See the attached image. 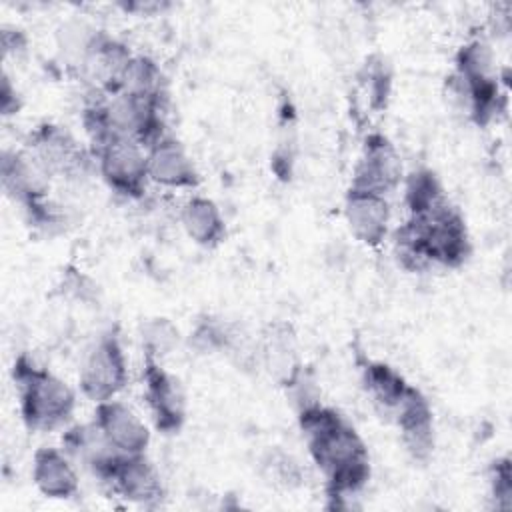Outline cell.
Instances as JSON below:
<instances>
[{
    "instance_id": "12",
    "label": "cell",
    "mask_w": 512,
    "mask_h": 512,
    "mask_svg": "<svg viewBox=\"0 0 512 512\" xmlns=\"http://www.w3.org/2000/svg\"><path fill=\"white\" fill-rule=\"evenodd\" d=\"M94 422L122 456L146 454L150 444V430L146 422L122 400L112 398L98 402L94 410Z\"/></svg>"
},
{
    "instance_id": "21",
    "label": "cell",
    "mask_w": 512,
    "mask_h": 512,
    "mask_svg": "<svg viewBox=\"0 0 512 512\" xmlns=\"http://www.w3.org/2000/svg\"><path fill=\"white\" fill-rule=\"evenodd\" d=\"M258 356L270 370V374H274L278 382H282L300 364V360L296 358V336L290 324H270L262 334Z\"/></svg>"
},
{
    "instance_id": "25",
    "label": "cell",
    "mask_w": 512,
    "mask_h": 512,
    "mask_svg": "<svg viewBox=\"0 0 512 512\" xmlns=\"http://www.w3.org/2000/svg\"><path fill=\"white\" fill-rule=\"evenodd\" d=\"M116 90H126L142 96L164 98V78L160 66L142 54H134L122 74Z\"/></svg>"
},
{
    "instance_id": "20",
    "label": "cell",
    "mask_w": 512,
    "mask_h": 512,
    "mask_svg": "<svg viewBox=\"0 0 512 512\" xmlns=\"http://www.w3.org/2000/svg\"><path fill=\"white\" fill-rule=\"evenodd\" d=\"M362 384L374 408L386 418H390L394 408L400 404V400L412 386L392 366L376 360H368L362 366Z\"/></svg>"
},
{
    "instance_id": "6",
    "label": "cell",
    "mask_w": 512,
    "mask_h": 512,
    "mask_svg": "<svg viewBox=\"0 0 512 512\" xmlns=\"http://www.w3.org/2000/svg\"><path fill=\"white\" fill-rule=\"evenodd\" d=\"M128 382V362L114 332L98 336L84 352L78 368L80 392L94 404L116 398Z\"/></svg>"
},
{
    "instance_id": "26",
    "label": "cell",
    "mask_w": 512,
    "mask_h": 512,
    "mask_svg": "<svg viewBox=\"0 0 512 512\" xmlns=\"http://www.w3.org/2000/svg\"><path fill=\"white\" fill-rule=\"evenodd\" d=\"M140 344L144 358H152L162 362L170 356L180 344V330L178 326L164 316L146 318L140 324Z\"/></svg>"
},
{
    "instance_id": "29",
    "label": "cell",
    "mask_w": 512,
    "mask_h": 512,
    "mask_svg": "<svg viewBox=\"0 0 512 512\" xmlns=\"http://www.w3.org/2000/svg\"><path fill=\"white\" fill-rule=\"evenodd\" d=\"M266 468L270 470V476L276 480V482H282L286 486L294 484L300 480V468L298 464L286 456L284 452H272L270 458H268V464Z\"/></svg>"
},
{
    "instance_id": "15",
    "label": "cell",
    "mask_w": 512,
    "mask_h": 512,
    "mask_svg": "<svg viewBox=\"0 0 512 512\" xmlns=\"http://www.w3.org/2000/svg\"><path fill=\"white\" fill-rule=\"evenodd\" d=\"M390 204L386 196L348 188L344 198V222L350 234L366 244L378 246L390 232Z\"/></svg>"
},
{
    "instance_id": "5",
    "label": "cell",
    "mask_w": 512,
    "mask_h": 512,
    "mask_svg": "<svg viewBox=\"0 0 512 512\" xmlns=\"http://www.w3.org/2000/svg\"><path fill=\"white\" fill-rule=\"evenodd\" d=\"M90 150L96 160V172L108 188L126 198H138L144 194L146 184L150 182L144 144L126 136L110 134L90 144Z\"/></svg>"
},
{
    "instance_id": "2",
    "label": "cell",
    "mask_w": 512,
    "mask_h": 512,
    "mask_svg": "<svg viewBox=\"0 0 512 512\" xmlns=\"http://www.w3.org/2000/svg\"><path fill=\"white\" fill-rule=\"evenodd\" d=\"M394 256L410 272L430 266L458 268L470 256V236L462 214L448 200L428 214L406 218L394 230Z\"/></svg>"
},
{
    "instance_id": "28",
    "label": "cell",
    "mask_w": 512,
    "mask_h": 512,
    "mask_svg": "<svg viewBox=\"0 0 512 512\" xmlns=\"http://www.w3.org/2000/svg\"><path fill=\"white\" fill-rule=\"evenodd\" d=\"M490 484V498L498 510H508L512 506V470L510 458H498L490 466L488 474Z\"/></svg>"
},
{
    "instance_id": "13",
    "label": "cell",
    "mask_w": 512,
    "mask_h": 512,
    "mask_svg": "<svg viewBox=\"0 0 512 512\" xmlns=\"http://www.w3.org/2000/svg\"><path fill=\"white\" fill-rule=\"evenodd\" d=\"M146 168L148 180L168 190H188L200 180L186 148L168 134L146 146Z\"/></svg>"
},
{
    "instance_id": "32",
    "label": "cell",
    "mask_w": 512,
    "mask_h": 512,
    "mask_svg": "<svg viewBox=\"0 0 512 512\" xmlns=\"http://www.w3.org/2000/svg\"><path fill=\"white\" fill-rule=\"evenodd\" d=\"M2 48L4 54H20L26 50V38L16 28H4L2 30Z\"/></svg>"
},
{
    "instance_id": "9",
    "label": "cell",
    "mask_w": 512,
    "mask_h": 512,
    "mask_svg": "<svg viewBox=\"0 0 512 512\" xmlns=\"http://www.w3.org/2000/svg\"><path fill=\"white\" fill-rule=\"evenodd\" d=\"M142 386L144 400L156 430L164 434L178 432L186 420V394L180 380L170 374L162 362L144 358Z\"/></svg>"
},
{
    "instance_id": "11",
    "label": "cell",
    "mask_w": 512,
    "mask_h": 512,
    "mask_svg": "<svg viewBox=\"0 0 512 512\" xmlns=\"http://www.w3.org/2000/svg\"><path fill=\"white\" fill-rule=\"evenodd\" d=\"M50 172L26 150H4L2 188L22 208L48 198L52 186Z\"/></svg>"
},
{
    "instance_id": "19",
    "label": "cell",
    "mask_w": 512,
    "mask_h": 512,
    "mask_svg": "<svg viewBox=\"0 0 512 512\" xmlns=\"http://www.w3.org/2000/svg\"><path fill=\"white\" fill-rule=\"evenodd\" d=\"M180 226L184 234L198 246L214 248L226 236V220L218 204L200 194H192L186 198L178 212Z\"/></svg>"
},
{
    "instance_id": "7",
    "label": "cell",
    "mask_w": 512,
    "mask_h": 512,
    "mask_svg": "<svg viewBox=\"0 0 512 512\" xmlns=\"http://www.w3.org/2000/svg\"><path fill=\"white\" fill-rule=\"evenodd\" d=\"M24 148L50 172L52 178L80 180L96 170L92 150L80 142L60 124L42 122L26 138Z\"/></svg>"
},
{
    "instance_id": "22",
    "label": "cell",
    "mask_w": 512,
    "mask_h": 512,
    "mask_svg": "<svg viewBox=\"0 0 512 512\" xmlns=\"http://www.w3.org/2000/svg\"><path fill=\"white\" fill-rule=\"evenodd\" d=\"M188 344L202 354H238L244 350V334L234 322L220 316H204L194 324Z\"/></svg>"
},
{
    "instance_id": "4",
    "label": "cell",
    "mask_w": 512,
    "mask_h": 512,
    "mask_svg": "<svg viewBox=\"0 0 512 512\" xmlns=\"http://www.w3.org/2000/svg\"><path fill=\"white\" fill-rule=\"evenodd\" d=\"M12 378L18 390L20 416L30 430L50 432L72 418L76 392L58 374L28 354H20L14 360Z\"/></svg>"
},
{
    "instance_id": "27",
    "label": "cell",
    "mask_w": 512,
    "mask_h": 512,
    "mask_svg": "<svg viewBox=\"0 0 512 512\" xmlns=\"http://www.w3.org/2000/svg\"><path fill=\"white\" fill-rule=\"evenodd\" d=\"M284 388L288 404L294 408L296 414L320 404V384L316 380V374L312 368L304 366L302 362L280 382Z\"/></svg>"
},
{
    "instance_id": "14",
    "label": "cell",
    "mask_w": 512,
    "mask_h": 512,
    "mask_svg": "<svg viewBox=\"0 0 512 512\" xmlns=\"http://www.w3.org/2000/svg\"><path fill=\"white\" fill-rule=\"evenodd\" d=\"M400 430L402 444L414 460H426L434 450V418L426 396L410 386L388 418Z\"/></svg>"
},
{
    "instance_id": "30",
    "label": "cell",
    "mask_w": 512,
    "mask_h": 512,
    "mask_svg": "<svg viewBox=\"0 0 512 512\" xmlns=\"http://www.w3.org/2000/svg\"><path fill=\"white\" fill-rule=\"evenodd\" d=\"M94 288L96 286L90 282V278L84 276L80 270H72L64 274V290L82 302H88L94 298Z\"/></svg>"
},
{
    "instance_id": "18",
    "label": "cell",
    "mask_w": 512,
    "mask_h": 512,
    "mask_svg": "<svg viewBox=\"0 0 512 512\" xmlns=\"http://www.w3.org/2000/svg\"><path fill=\"white\" fill-rule=\"evenodd\" d=\"M32 482L36 490L52 500L74 498L80 490V478L74 460L54 446H42L32 458Z\"/></svg>"
},
{
    "instance_id": "8",
    "label": "cell",
    "mask_w": 512,
    "mask_h": 512,
    "mask_svg": "<svg viewBox=\"0 0 512 512\" xmlns=\"http://www.w3.org/2000/svg\"><path fill=\"white\" fill-rule=\"evenodd\" d=\"M404 180V168L396 146L380 132L366 136L352 172L350 188L386 196Z\"/></svg>"
},
{
    "instance_id": "17",
    "label": "cell",
    "mask_w": 512,
    "mask_h": 512,
    "mask_svg": "<svg viewBox=\"0 0 512 512\" xmlns=\"http://www.w3.org/2000/svg\"><path fill=\"white\" fill-rule=\"evenodd\" d=\"M134 54L126 44L100 32L90 52L86 54L78 74L90 86L92 94L114 92L122 80V74Z\"/></svg>"
},
{
    "instance_id": "24",
    "label": "cell",
    "mask_w": 512,
    "mask_h": 512,
    "mask_svg": "<svg viewBox=\"0 0 512 512\" xmlns=\"http://www.w3.org/2000/svg\"><path fill=\"white\" fill-rule=\"evenodd\" d=\"M102 30L94 28L84 18H68L56 28V48L62 62L72 68L80 70L86 54L90 52L94 40Z\"/></svg>"
},
{
    "instance_id": "10",
    "label": "cell",
    "mask_w": 512,
    "mask_h": 512,
    "mask_svg": "<svg viewBox=\"0 0 512 512\" xmlns=\"http://www.w3.org/2000/svg\"><path fill=\"white\" fill-rule=\"evenodd\" d=\"M106 484L122 500L144 508L158 506L164 498L160 472L146 454L122 456L110 472Z\"/></svg>"
},
{
    "instance_id": "31",
    "label": "cell",
    "mask_w": 512,
    "mask_h": 512,
    "mask_svg": "<svg viewBox=\"0 0 512 512\" xmlns=\"http://www.w3.org/2000/svg\"><path fill=\"white\" fill-rule=\"evenodd\" d=\"M0 108H2V114L4 116H10V114H16V110L20 108V98H18V92L16 88L12 86L8 74L2 76V92H0Z\"/></svg>"
},
{
    "instance_id": "1",
    "label": "cell",
    "mask_w": 512,
    "mask_h": 512,
    "mask_svg": "<svg viewBox=\"0 0 512 512\" xmlns=\"http://www.w3.org/2000/svg\"><path fill=\"white\" fill-rule=\"evenodd\" d=\"M308 454L334 500L356 496L370 478V456L356 428L322 402L296 414Z\"/></svg>"
},
{
    "instance_id": "3",
    "label": "cell",
    "mask_w": 512,
    "mask_h": 512,
    "mask_svg": "<svg viewBox=\"0 0 512 512\" xmlns=\"http://www.w3.org/2000/svg\"><path fill=\"white\" fill-rule=\"evenodd\" d=\"M92 96L94 98L86 104L82 114L90 144L114 134L150 146L166 134L162 118L164 98L142 96L126 90Z\"/></svg>"
},
{
    "instance_id": "16",
    "label": "cell",
    "mask_w": 512,
    "mask_h": 512,
    "mask_svg": "<svg viewBox=\"0 0 512 512\" xmlns=\"http://www.w3.org/2000/svg\"><path fill=\"white\" fill-rule=\"evenodd\" d=\"M62 450L98 480L106 482L122 454L106 440L96 422L74 424L62 436Z\"/></svg>"
},
{
    "instance_id": "23",
    "label": "cell",
    "mask_w": 512,
    "mask_h": 512,
    "mask_svg": "<svg viewBox=\"0 0 512 512\" xmlns=\"http://www.w3.org/2000/svg\"><path fill=\"white\" fill-rule=\"evenodd\" d=\"M404 204L408 216H422L448 202L438 176L428 168H416L404 176Z\"/></svg>"
}]
</instances>
